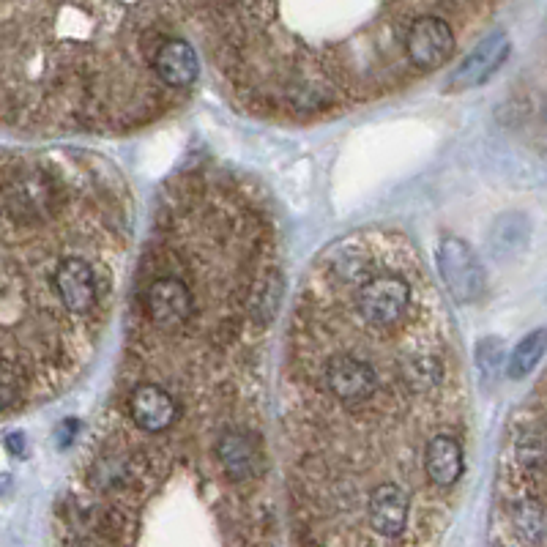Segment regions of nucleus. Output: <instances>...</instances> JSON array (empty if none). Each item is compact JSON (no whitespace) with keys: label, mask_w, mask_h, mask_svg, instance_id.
<instances>
[{"label":"nucleus","mask_w":547,"mask_h":547,"mask_svg":"<svg viewBox=\"0 0 547 547\" xmlns=\"http://www.w3.org/2000/svg\"><path fill=\"white\" fill-rule=\"evenodd\" d=\"M156 77L165 85V91L181 104V99L192 91V85L200 77V58H197L195 44L184 36L167 39L156 55Z\"/></svg>","instance_id":"obj_5"},{"label":"nucleus","mask_w":547,"mask_h":547,"mask_svg":"<svg viewBox=\"0 0 547 547\" xmlns=\"http://www.w3.org/2000/svg\"><path fill=\"white\" fill-rule=\"evenodd\" d=\"M435 260H438V277L444 282V288L452 293V299L460 304H474L485 296V269L468 241L444 236L435 249Z\"/></svg>","instance_id":"obj_3"},{"label":"nucleus","mask_w":547,"mask_h":547,"mask_svg":"<svg viewBox=\"0 0 547 547\" xmlns=\"http://www.w3.org/2000/svg\"><path fill=\"white\" fill-rule=\"evenodd\" d=\"M468 381L411 241L362 230L312 263L290 312L282 435L320 547L430 542L465 474Z\"/></svg>","instance_id":"obj_1"},{"label":"nucleus","mask_w":547,"mask_h":547,"mask_svg":"<svg viewBox=\"0 0 547 547\" xmlns=\"http://www.w3.org/2000/svg\"><path fill=\"white\" fill-rule=\"evenodd\" d=\"M405 50L416 74H430L455 58L457 33L441 14H424L411 25Z\"/></svg>","instance_id":"obj_4"},{"label":"nucleus","mask_w":547,"mask_h":547,"mask_svg":"<svg viewBox=\"0 0 547 547\" xmlns=\"http://www.w3.org/2000/svg\"><path fill=\"white\" fill-rule=\"evenodd\" d=\"M504 364V345L496 337H490L479 345V367L487 372V375H493Z\"/></svg>","instance_id":"obj_9"},{"label":"nucleus","mask_w":547,"mask_h":547,"mask_svg":"<svg viewBox=\"0 0 547 547\" xmlns=\"http://www.w3.org/2000/svg\"><path fill=\"white\" fill-rule=\"evenodd\" d=\"M517 217H506L498 222V228L493 230V249H496L498 258H504V255H509L512 252V241L517 244V249H523L528 244V222L526 219H520L517 222V228H512L515 225Z\"/></svg>","instance_id":"obj_8"},{"label":"nucleus","mask_w":547,"mask_h":547,"mask_svg":"<svg viewBox=\"0 0 547 547\" xmlns=\"http://www.w3.org/2000/svg\"><path fill=\"white\" fill-rule=\"evenodd\" d=\"M126 186L77 151L3 159V408L28 411L91 362L129 249Z\"/></svg>","instance_id":"obj_2"},{"label":"nucleus","mask_w":547,"mask_h":547,"mask_svg":"<svg viewBox=\"0 0 547 547\" xmlns=\"http://www.w3.org/2000/svg\"><path fill=\"white\" fill-rule=\"evenodd\" d=\"M506 55H509V39H506V33H490V36H485L474 50L465 55L463 63L457 66V72L452 74L449 88L452 91H468V88L487 83L504 66Z\"/></svg>","instance_id":"obj_6"},{"label":"nucleus","mask_w":547,"mask_h":547,"mask_svg":"<svg viewBox=\"0 0 547 547\" xmlns=\"http://www.w3.org/2000/svg\"><path fill=\"white\" fill-rule=\"evenodd\" d=\"M6 449H9L11 455H22L25 452V438H22V433L6 435Z\"/></svg>","instance_id":"obj_10"},{"label":"nucleus","mask_w":547,"mask_h":547,"mask_svg":"<svg viewBox=\"0 0 547 547\" xmlns=\"http://www.w3.org/2000/svg\"><path fill=\"white\" fill-rule=\"evenodd\" d=\"M545 353H547V329L531 331V334H526L523 340L517 342V348L512 351V359H509V364H506V375H509L512 381L526 378L528 372L542 362V356H545Z\"/></svg>","instance_id":"obj_7"}]
</instances>
